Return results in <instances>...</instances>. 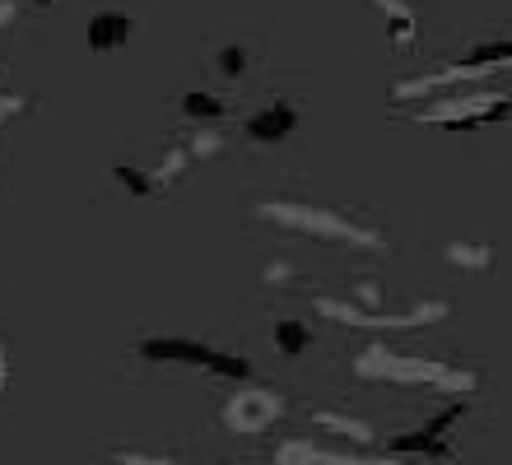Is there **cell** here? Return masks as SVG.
Here are the masks:
<instances>
[{
  "mask_svg": "<svg viewBox=\"0 0 512 465\" xmlns=\"http://www.w3.org/2000/svg\"><path fill=\"white\" fill-rule=\"evenodd\" d=\"M378 10H382V24H387V38L396 52L419 38V14L410 10L405 0H378Z\"/></svg>",
  "mask_w": 512,
  "mask_h": 465,
  "instance_id": "9",
  "label": "cell"
},
{
  "mask_svg": "<svg viewBox=\"0 0 512 465\" xmlns=\"http://www.w3.org/2000/svg\"><path fill=\"white\" fill-rule=\"evenodd\" d=\"M471 410L466 400H452V405H443V410L433 414L424 428H415V433H405V438L391 442V456H443L447 447H452V428H457V419Z\"/></svg>",
  "mask_w": 512,
  "mask_h": 465,
  "instance_id": "5",
  "label": "cell"
},
{
  "mask_svg": "<svg viewBox=\"0 0 512 465\" xmlns=\"http://www.w3.org/2000/svg\"><path fill=\"white\" fill-rule=\"evenodd\" d=\"M270 340H275V349H280L284 359H298L312 345V331L303 321H280V326H270Z\"/></svg>",
  "mask_w": 512,
  "mask_h": 465,
  "instance_id": "13",
  "label": "cell"
},
{
  "mask_svg": "<svg viewBox=\"0 0 512 465\" xmlns=\"http://www.w3.org/2000/svg\"><path fill=\"white\" fill-rule=\"evenodd\" d=\"M140 359L145 363H187V368H205L215 377H233V382H247L252 377V363L238 359V354H224L215 345H201L191 335H154V340H140Z\"/></svg>",
  "mask_w": 512,
  "mask_h": 465,
  "instance_id": "1",
  "label": "cell"
},
{
  "mask_svg": "<svg viewBox=\"0 0 512 465\" xmlns=\"http://www.w3.org/2000/svg\"><path fill=\"white\" fill-rule=\"evenodd\" d=\"M294 131H298V107L284 103V98L247 117V140H256V145H280V140H289Z\"/></svg>",
  "mask_w": 512,
  "mask_h": 465,
  "instance_id": "7",
  "label": "cell"
},
{
  "mask_svg": "<svg viewBox=\"0 0 512 465\" xmlns=\"http://www.w3.org/2000/svg\"><path fill=\"white\" fill-rule=\"evenodd\" d=\"M117 182H122L126 191H135V196H159V186H163L154 173H140V168H126V163L117 168Z\"/></svg>",
  "mask_w": 512,
  "mask_h": 465,
  "instance_id": "15",
  "label": "cell"
},
{
  "mask_svg": "<svg viewBox=\"0 0 512 465\" xmlns=\"http://www.w3.org/2000/svg\"><path fill=\"white\" fill-rule=\"evenodd\" d=\"M5 382H10V359H5V349H0V391H5Z\"/></svg>",
  "mask_w": 512,
  "mask_h": 465,
  "instance_id": "17",
  "label": "cell"
},
{
  "mask_svg": "<svg viewBox=\"0 0 512 465\" xmlns=\"http://www.w3.org/2000/svg\"><path fill=\"white\" fill-rule=\"evenodd\" d=\"M512 112L508 93H471V98H443L438 107H424L419 121L429 126H443V131H471V126H485V121H499Z\"/></svg>",
  "mask_w": 512,
  "mask_h": 465,
  "instance_id": "3",
  "label": "cell"
},
{
  "mask_svg": "<svg viewBox=\"0 0 512 465\" xmlns=\"http://www.w3.org/2000/svg\"><path fill=\"white\" fill-rule=\"evenodd\" d=\"M280 414V405H275V396L270 391H247V396H238L224 410V419H229L233 433H247V438H256V433H266L270 419Z\"/></svg>",
  "mask_w": 512,
  "mask_h": 465,
  "instance_id": "6",
  "label": "cell"
},
{
  "mask_svg": "<svg viewBox=\"0 0 512 465\" xmlns=\"http://www.w3.org/2000/svg\"><path fill=\"white\" fill-rule=\"evenodd\" d=\"M447 261L480 275V270L494 266V247H489V242H452V247H447Z\"/></svg>",
  "mask_w": 512,
  "mask_h": 465,
  "instance_id": "12",
  "label": "cell"
},
{
  "mask_svg": "<svg viewBox=\"0 0 512 465\" xmlns=\"http://www.w3.org/2000/svg\"><path fill=\"white\" fill-rule=\"evenodd\" d=\"M266 214L270 219H280V224H289V228L317 233V238H345V242H359V247L378 242V233H368V228L350 224V219H340V214H326V210H303V205H284V200H275V205H266Z\"/></svg>",
  "mask_w": 512,
  "mask_h": 465,
  "instance_id": "4",
  "label": "cell"
},
{
  "mask_svg": "<svg viewBox=\"0 0 512 465\" xmlns=\"http://www.w3.org/2000/svg\"><path fill=\"white\" fill-rule=\"evenodd\" d=\"M84 42H89V52L108 56V52H122L126 42H131V14L122 10H98L84 28Z\"/></svg>",
  "mask_w": 512,
  "mask_h": 465,
  "instance_id": "8",
  "label": "cell"
},
{
  "mask_svg": "<svg viewBox=\"0 0 512 465\" xmlns=\"http://www.w3.org/2000/svg\"><path fill=\"white\" fill-rule=\"evenodd\" d=\"M364 377H387V382H429V386H447V391H480V377L475 372H452V368H438V363H424V359H401V354H364L359 363Z\"/></svg>",
  "mask_w": 512,
  "mask_h": 465,
  "instance_id": "2",
  "label": "cell"
},
{
  "mask_svg": "<svg viewBox=\"0 0 512 465\" xmlns=\"http://www.w3.org/2000/svg\"><path fill=\"white\" fill-rule=\"evenodd\" d=\"M182 117H191V121H219V117H229V103H224V98H215V93H205V89H191V93H182Z\"/></svg>",
  "mask_w": 512,
  "mask_h": 465,
  "instance_id": "11",
  "label": "cell"
},
{
  "mask_svg": "<svg viewBox=\"0 0 512 465\" xmlns=\"http://www.w3.org/2000/svg\"><path fill=\"white\" fill-rule=\"evenodd\" d=\"M215 66H219V75H229V80H243L247 66H252V52H247L243 42H224V47L215 52Z\"/></svg>",
  "mask_w": 512,
  "mask_h": 465,
  "instance_id": "14",
  "label": "cell"
},
{
  "mask_svg": "<svg viewBox=\"0 0 512 465\" xmlns=\"http://www.w3.org/2000/svg\"><path fill=\"white\" fill-rule=\"evenodd\" d=\"M312 424L326 428V433H336V438H345V442H354V447H373V428L359 424V419H345V414L317 410V414H312Z\"/></svg>",
  "mask_w": 512,
  "mask_h": 465,
  "instance_id": "10",
  "label": "cell"
},
{
  "mask_svg": "<svg viewBox=\"0 0 512 465\" xmlns=\"http://www.w3.org/2000/svg\"><path fill=\"white\" fill-rule=\"evenodd\" d=\"M122 465H173V461H159V456H140V452H117Z\"/></svg>",
  "mask_w": 512,
  "mask_h": 465,
  "instance_id": "16",
  "label": "cell"
}]
</instances>
